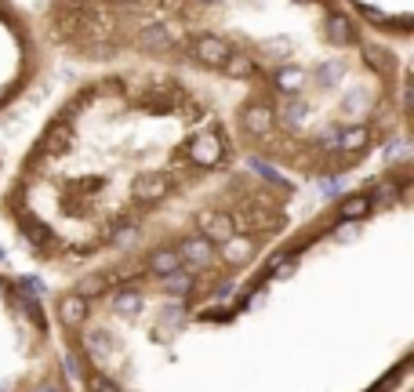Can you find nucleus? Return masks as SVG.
<instances>
[{"mask_svg":"<svg viewBox=\"0 0 414 392\" xmlns=\"http://www.w3.org/2000/svg\"><path fill=\"white\" fill-rule=\"evenodd\" d=\"M0 135V233L55 283V331L102 305L182 313L316 200L236 145L211 91L157 62L58 65Z\"/></svg>","mask_w":414,"mask_h":392,"instance_id":"1","label":"nucleus"},{"mask_svg":"<svg viewBox=\"0 0 414 392\" xmlns=\"http://www.w3.org/2000/svg\"><path fill=\"white\" fill-rule=\"evenodd\" d=\"M58 65L157 62L200 80L251 160L342 189L407 149L410 51L342 0H33Z\"/></svg>","mask_w":414,"mask_h":392,"instance_id":"2","label":"nucleus"},{"mask_svg":"<svg viewBox=\"0 0 414 392\" xmlns=\"http://www.w3.org/2000/svg\"><path fill=\"white\" fill-rule=\"evenodd\" d=\"M0 392H80L48 301L0 266Z\"/></svg>","mask_w":414,"mask_h":392,"instance_id":"3","label":"nucleus"},{"mask_svg":"<svg viewBox=\"0 0 414 392\" xmlns=\"http://www.w3.org/2000/svg\"><path fill=\"white\" fill-rule=\"evenodd\" d=\"M58 62L40 37L33 0H0V131L51 84Z\"/></svg>","mask_w":414,"mask_h":392,"instance_id":"4","label":"nucleus"},{"mask_svg":"<svg viewBox=\"0 0 414 392\" xmlns=\"http://www.w3.org/2000/svg\"><path fill=\"white\" fill-rule=\"evenodd\" d=\"M363 26H370L378 37H385L389 44L410 51V33H414V8L410 0H342Z\"/></svg>","mask_w":414,"mask_h":392,"instance_id":"5","label":"nucleus"},{"mask_svg":"<svg viewBox=\"0 0 414 392\" xmlns=\"http://www.w3.org/2000/svg\"><path fill=\"white\" fill-rule=\"evenodd\" d=\"M385 392H410V374H403L400 381H392V385H389Z\"/></svg>","mask_w":414,"mask_h":392,"instance_id":"6","label":"nucleus"},{"mask_svg":"<svg viewBox=\"0 0 414 392\" xmlns=\"http://www.w3.org/2000/svg\"><path fill=\"white\" fill-rule=\"evenodd\" d=\"M0 167H4V152H0Z\"/></svg>","mask_w":414,"mask_h":392,"instance_id":"7","label":"nucleus"}]
</instances>
